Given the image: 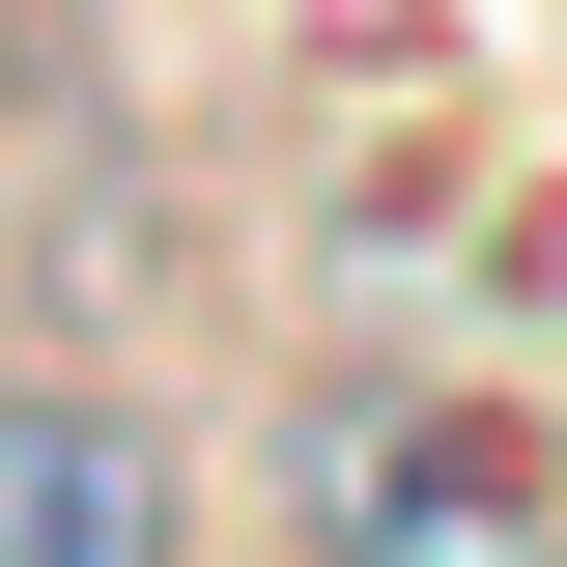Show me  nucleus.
Masks as SVG:
<instances>
[{
  "label": "nucleus",
  "instance_id": "nucleus-1",
  "mask_svg": "<svg viewBox=\"0 0 567 567\" xmlns=\"http://www.w3.org/2000/svg\"><path fill=\"white\" fill-rule=\"evenodd\" d=\"M312 511H341V539H511V511H539V454H511V425H454V398H369L341 454H312Z\"/></svg>",
  "mask_w": 567,
  "mask_h": 567
},
{
  "label": "nucleus",
  "instance_id": "nucleus-2",
  "mask_svg": "<svg viewBox=\"0 0 567 567\" xmlns=\"http://www.w3.org/2000/svg\"><path fill=\"white\" fill-rule=\"evenodd\" d=\"M142 539H171V454L85 398H0V567H142Z\"/></svg>",
  "mask_w": 567,
  "mask_h": 567
},
{
  "label": "nucleus",
  "instance_id": "nucleus-3",
  "mask_svg": "<svg viewBox=\"0 0 567 567\" xmlns=\"http://www.w3.org/2000/svg\"><path fill=\"white\" fill-rule=\"evenodd\" d=\"M0 29H29V0H0Z\"/></svg>",
  "mask_w": 567,
  "mask_h": 567
}]
</instances>
